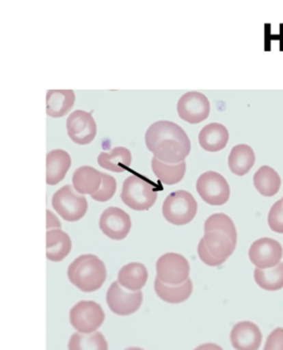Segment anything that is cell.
<instances>
[{
  "label": "cell",
  "mask_w": 283,
  "mask_h": 350,
  "mask_svg": "<svg viewBox=\"0 0 283 350\" xmlns=\"http://www.w3.org/2000/svg\"><path fill=\"white\" fill-rule=\"evenodd\" d=\"M237 243L234 222L226 213H213L204 222V235L199 242V258L211 267L226 262Z\"/></svg>",
  "instance_id": "cell-1"
},
{
  "label": "cell",
  "mask_w": 283,
  "mask_h": 350,
  "mask_svg": "<svg viewBox=\"0 0 283 350\" xmlns=\"http://www.w3.org/2000/svg\"><path fill=\"white\" fill-rule=\"evenodd\" d=\"M146 145L154 158L167 164L185 161L191 152V140L185 131L170 120H159L146 133Z\"/></svg>",
  "instance_id": "cell-2"
},
{
  "label": "cell",
  "mask_w": 283,
  "mask_h": 350,
  "mask_svg": "<svg viewBox=\"0 0 283 350\" xmlns=\"http://www.w3.org/2000/svg\"><path fill=\"white\" fill-rule=\"evenodd\" d=\"M69 280L83 293H94L107 280L105 264L98 256L85 254L77 257L68 267Z\"/></svg>",
  "instance_id": "cell-3"
},
{
  "label": "cell",
  "mask_w": 283,
  "mask_h": 350,
  "mask_svg": "<svg viewBox=\"0 0 283 350\" xmlns=\"http://www.w3.org/2000/svg\"><path fill=\"white\" fill-rule=\"evenodd\" d=\"M120 198L125 205L137 211H149L158 198L157 185L139 175H131L126 178Z\"/></svg>",
  "instance_id": "cell-4"
},
{
  "label": "cell",
  "mask_w": 283,
  "mask_h": 350,
  "mask_svg": "<svg viewBox=\"0 0 283 350\" xmlns=\"http://www.w3.org/2000/svg\"><path fill=\"white\" fill-rule=\"evenodd\" d=\"M198 211V204L187 191H173L166 197L162 207L164 218L170 224L184 226L193 221Z\"/></svg>",
  "instance_id": "cell-5"
},
{
  "label": "cell",
  "mask_w": 283,
  "mask_h": 350,
  "mask_svg": "<svg viewBox=\"0 0 283 350\" xmlns=\"http://www.w3.org/2000/svg\"><path fill=\"white\" fill-rule=\"evenodd\" d=\"M52 205L58 215L68 222L79 221L87 211V198L77 194L71 185L63 186L55 193Z\"/></svg>",
  "instance_id": "cell-6"
},
{
  "label": "cell",
  "mask_w": 283,
  "mask_h": 350,
  "mask_svg": "<svg viewBox=\"0 0 283 350\" xmlns=\"http://www.w3.org/2000/svg\"><path fill=\"white\" fill-rule=\"evenodd\" d=\"M196 189L204 202L211 206H222L228 202L231 195L228 180L224 175L215 171H208L199 176Z\"/></svg>",
  "instance_id": "cell-7"
},
{
  "label": "cell",
  "mask_w": 283,
  "mask_h": 350,
  "mask_svg": "<svg viewBox=\"0 0 283 350\" xmlns=\"http://www.w3.org/2000/svg\"><path fill=\"white\" fill-rule=\"evenodd\" d=\"M71 325L82 334L98 331L105 320L103 309L94 301H80L70 310Z\"/></svg>",
  "instance_id": "cell-8"
},
{
  "label": "cell",
  "mask_w": 283,
  "mask_h": 350,
  "mask_svg": "<svg viewBox=\"0 0 283 350\" xmlns=\"http://www.w3.org/2000/svg\"><path fill=\"white\" fill-rule=\"evenodd\" d=\"M157 277L170 286H180L189 279L191 266L183 255L166 253L157 262Z\"/></svg>",
  "instance_id": "cell-9"
},
{
  "label": "cell",
  "mask_w": 283,
  "mask_h": 350,
  "mask_svg": "<svg viewBox=\"0 0 283 350\" xmlns=\"http://www.w3.org/2000/svg\"><path fill=\"white\" fill-rule=\"evenodd\" d=\"M144 295L142 291H127L114 282L107 290V302L109 310L120 317L134 314L142 306Z\"/></svg>",
  "instance_id": "cell-10"
},
{
  "label": "cell",
  "mask_w": 283,
  "mask_h": 350,
  "mask_svg": "<svg viewBox=\"0 0 283 350\" xmlns=\"http://www.w3.org/2000/svg\"><path fill=\"white\" fill-rule=\"evenodd\" d=\"M248 256L256 268H273L281 262L283 256L282 246L275 239H258L250 247Z\"/></svg>",
  "instance_id": "cell-11"
},
{
  "label": "cell",
  "mask_w": 283,
  "mask_h": 350,
  "mask_svg": "<svg viewBox=\"0 0 283 350\" xmlns=\"http://www.w3.org/2000/svg\"><path fill=\"white\" fill-rule=\"evenodd\" d=\"M177 112L180 118L187 123H202L210 114L209 100L197 91L185 93L177 103Z\"/></svg>",
  "instance_id": "cell-12"
},
{
  "label": "cell",
  "mask_w": 283,
  "mask_h": 350,
  "mask_svg": "<svg viewBox=\"0 0 283 350\" xmlns=\"http://www.w3.org/2000/svg\"><path fill=\"white\" fill-rule=\"evenodd\" d=\"M67 131L72 142L78 145H87L96 136V124L90 113L77 109L69 115Z\"/></svg>",
  "instance_id": "cell-13"
},
{
  "label": "cell",
  "mask_w": 283,
  "mask_h": 350,
  "mask_svg": "<svg viewBox=\"0 0 283 350\" xmlns=\"http://www.w3.org/2000/svg\"><path fill=\"white\" fill-rule=\"evenodd\" d=\"M100 229L112 240H124L131 229V217L120 208H107L100 218Z\"/></svg>",
  "instance_id": "cell-14"
},
{
  "label": "cell",
  "mask_w": 283,
  "mask_h": 350,
  "mask_svg": "<svg viewBox=\"0 0 283 350\" xmlns=\"http://www.w3.org/2000/svg\"><path fill=\"white\" fill-rule=\"evenodd\" d=\"M230 340L235 350H258L262 342V331L255 323L243 321L232 328Z\"/></svg>",
  "instance_id": "cell-15"
},
{
  "label": "cell",
  "mask_w": 283,
  "mask_h": 350,
  "mask_svg": "<svg viewBox=\"0 0 283 350\" xmlns=\"http://www.w3.org/2000/svg\"><path fill=\"white\" fill-rule=\"evenodd\" d=\"M71 167V158L67 151L56 149L47 153L46 156V183L49 185H57L65 178Z\"/></svg>",
  "instance_id": "cell-16"
},
{
  "label": "cell",
  "mask_w": 283,
  "mask_h": 350,
  "mask_svg": "<svg viewBox=\"0 0 283 350\" xmlns=\"http://www.w3.org/2000/svg\"><path fill=\"white\" fill-rule=\"evenodd\" d=\"M229 131L226 126L211 123L204 126L199 134V144L202 149L209 152H218L226 148L229 142Z\"/></svg>",
  "instance_id": "cell-17"
},
{
  "label": "cell",
  "mask_w": 283,
  "mask_h": 350,
  "mask_svg": "<svg viewBox=\"0 0 283 350\" xmlns=\"http://www.w3.org/2000/svg\"><path fill=\"white\" fill-rule=\"evenodd\" d=\"M101 183L102 172L89 165L78 167L72 174V184L80 195L92 196L98 191Z\"/></svg>",
  "instance_id": "cell-18"
},
{
  "label": "cell",
  "mask_w": 283,
  "mask_h": 350,
  "mask_svg": "<svg viewBox=\"0 0 283 350\" xmlns=\"http://www.w3.org/2000/svg\"><path fill=\"white\" fill-rule=\"evenodd\" d=\"M147 280V268L142 262H129L118 271V282L129 291H140Z\"/></svg>",
  "instance_id": "cell-19"
},
{
  "label": "cell",
  "mask_w": 283,
  "mask_h": 350,
  "mask_svg": "<svg viewBox=\"0 0 283 350\" xmlns=\"http://www.w3.org/2000/svg\"><path fill=\"white\" fill-rule=\"evenodd\" d=\"M72 243L65 231L60 229L49 230L46 233V257L52 262H60L70 253Z\"/></svg>",
  "instance_id": "cell-20"
},
{
  "label": "cell",
  "mask_w": 283,
  "mask_h": 350,
  "mask_svg": "<svg viewBox=\"0 0 283 350\" xmlns=\"http://www.w3.org/2000/svg\"><path fill=\"white\" fill-rule=\"evenodd\" d=\"M154 290L159 298L164 302L171 304H182L191 297L193 293V282L189 278L180 286H170L161 282L157 277L154 280Z\"/></svg>",
  "instance_id": "cell-21"
},
{
  "label": "cell",
  "mask_w": 283,
  "mask_h": 350,
  "mask_svg": "<svg viewBox=\"0 0 283 350\" xmlns=\"http://www.w3.org/2000/svg\"><path fill=\"white\" fill-rule=\"evenodd\" d=\"M72 90H49L46 94V113L51 118H63L74 107Z\"/></svg>",
  "instance_id": "cell-22"
},
{
  "label": "cell",
  "mask_w": 283,
  "mask_h": 350,
  "mask_svg": "<svg viewBox=\"0 0 283 350\" xmlns=\"http://www.w3.org/2000/svg\"><path fill=\"white\" fill-rule=\"evenodd\" d=\"M256 162V156L253 149L245 144L232 148L229 156V167L233 174L244 176L251 171Z\"/></svg>",
  "instance_id": "cell-23"
},
{
  "label": "cell",
  "mask_w": 283,
  "mask_h": 350,
  "mask_svg": "<svg viewBox=\"0 0 283 350\" xmlns=\"http://www.w3.org/2000/svg\"><path fill=\"white\" fill-rule=\"evenodd\" d=\"M254 186L262 196H275L280 191V175L269 165H262L254 175Z\"/></svg>",
  "instance_id": "cell-24"
},
{
  "label": "cell",
  "mask_w": 283,
  "mask_h": 350,
  "mask_svg": "<svg viewBox=\"0 0 283 350\" xmlns=\"http://www.w3.org/2000/svg\"><path fill=\"white\" fill-rule=\"evenodd\" d=\"M133 157L125 147H116L111 152H101L98 158V165L112 172L122 173L131 167Z\"/></svg>",
  "instance_id": "cell-25"
},
{
  "label": "cell",
  "mask_w": 283,
  "mask_h": 350,
  "mask_svg": "<svg viewBox=\"0 0 283 350\" xmlns=\"http://www.w3.org/2000/svg\"><path fill=\"white\" fill-rule=\"evenodd\" d=\"M151 165H152V171L155 176L166 185H174V184L180 183L183 178L185 176V161L177 164H167L153 157Z\"/></svg>",
  "instance_id": "cell-26"
},
{
  "label": "cell",
  "mask_w": 283,
  "mask_h": 350,
  "mask_svg": "<svg viewBox=\"0 0 283 350\" xmlns=\"http://www.w3.org/2000/svg\"><path fill=\"white\" fill-rule=\"evenodd\" d=\"M68 350H109V344L101 332L75 333L69 339Z\"/></svg>",
  "instance_id": "cell-27"
},
{
  "label": "cell",
  "mask_w": 283,
  "mask_h": 350,
  "mask_svg": "<svg viewBox=\"0 0 283 350\" xmlns=\"http://www.w3.org/2000/svg\"><path fill=\"white\" fill-rule=\"evenodd\" d=\"M254 279L259 287L266 291H278L283 288V262L268 269L256 268Z\"/></svg>",
  "instance_id": "cell-28"
},
{
  "label": "cell",
  "mask_w": 283,
  "mask_h": 350,
  "mask_svg": "<svg viewBox=\"0 0 283 350\" xmlns=\"http://www.w3.org/2000/svg\"><path fill=\"white\" fill-rule=\"evenodd\" d=\"M116 189H118L116 180L107 173H102L101 186L96 194H93L91 197L96 202H105L114 196Z\"/></svg>",
  "instance_id": "cell-29"
},
{
  "label": "cell",
  "mask_w": 283,
  "mask_h": 350,
  "mask_svg": "<svg viewBox=\"0 0 283 350\" xmlns=\"http://www.w3.org/2000/svg\"><path fill=\"white\" fill-rule=\"evenodd\" d=\"M268 224L273 232L283 234V202L277 200L268 213Z\"/></svg>",
  "instance_id": "cell-30"
},
{
  "label": "cell",
  "mask_w": 283,
  "mask_h": 350,
  "mask_svg": "<svg viewBox=\"0 0 283 350\" xmlns=\"http://www.w3.org/2000/svg\"><path fill=\"white\" fill-rule=\"evenodd\" d=\"M264 350H283V328L277 327L267 337Z\"/></svg>",
  "instance_id": "cell-31"
},
{
  "label": "cell",
  "mask_w": 283,
  "mask_h": 350,
  "mask_svg": "<svg viewBox=\"0 0 283 350\" xmlns=\"http://www.w3.org/2000/svg\"><path fill=\"white\" fill-rule=\"evenodd\" d=\"M47 215V231L49 230H52L53 227H57L58 229H60V224L58 221V219H56V217L53 215V213L51 211H46Z\"/></svg>",
  "instance_id": "cell-32"
},
{
  "label": "cell",
  "mask_w": 283,
  "mask_h": 350,
  "mask_svg": "<svg viewBox=\"0 0 283 350\" xmlns=\"http://www.w3.org/2000/svg\"><path fill=\"white\" fill-rule=\"evenodd\" d=\"M195 350H224V348L220 347L219 345L208 342V344L200 345Z\"/></svg>",
  "instance_id": "cell-33"
},
{
  "label": "cell",
  "mask_w": 283,
  "mask_h": 350,
  "mask_svg": "<svg viewBox=\"0 0 283 350\" xmlns=\"http://www.w3.org/2000/svg\"><path fill=\"white\" fill-rule=\"evenodd\" d=\"M126 350H144V349H142V348H139V347H131V348H127V349Z\"/></svg>",
  "instance_id": "cell-34"
},
{
  "label": "cell",
  "mask_w": 283,
  "mask_h": 350,
  "mask_svg": "<svg viewBox=\"0 0 283 350\" xmlns=\"http://www.w3.org/2000/svg\"><path fill=\"white\" fill-rule=\"evenodd\" d=\"M282 202H283V197H282Z\"/></svg>",
  "instance_id": "cell-35"
}]
</instances>
